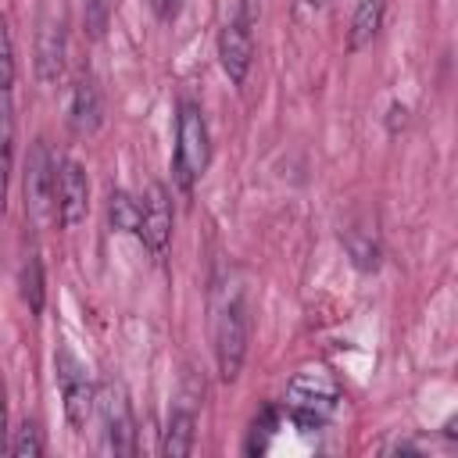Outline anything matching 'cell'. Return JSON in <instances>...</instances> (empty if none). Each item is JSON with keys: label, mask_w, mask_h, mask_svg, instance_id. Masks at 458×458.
<instances>
[{"label": "cell", "mask_w": 458, "mask_h": 458, "mask_svg": "<svg viewBox=\"0 0 458 458\" xmlns=\"http://www.w3.org/2000/svg\"><path fill=\"white\" fill-rule=\"evenodd\" d=\"M211 340H215V365L225 383H233L247 361V340H250V308L247 293L236 279L218 283L211 301Z\"/></svg>", "instance_id": "cell-1"}, {"label": "cell", "mask_w": 458, "mask_h": 458, "mask_svg": "<svg viewBox=\"0 0 458 458\" xmlns=\"http://www.w3.org/2000/svg\"><path fill=\"white\" fill-rule=\"evenodd\" d=\"M340 408V383L329 369H301L286 386V415L301 433L322 429Z\"/></svg>", "instance_id": "cell-2"}, {"label": "cell", "mask_w": 458, "mask_h": 458, "mask_svg": "<svg viewBox=\"0 0 458 458\" xmlns=\"http://www.w3.org/2000/svg\"><path fill=\"white\" fill-rule=\"evenodd\" d=\"M208 165H211V132H208L204 111L193 100H182L175 114V154H172L175 186L190 197L193 186L204 179Z\"/></svg>", "instance_id": "cell-3"}, {"label": "cell", "mask_w": 458, "mask_h": 458, "mask_svg": "<svg viewBox=\"0 0 458 458\" xmlns=\"http://www.w3.org/2000/svg\"><path fill=\"white\" fill-rule=\"evenodd\" d=\"M25 215L36 225L57 222V157L50 154V143L39 136L29 147V161H25Z\"/></svg>", "instance_id": "cell-4"}, {"label": "cell", "mask_w": 458, "mask_h": 458, "mask_svg": "<svg viewBox=\"0 0 458 458\" xmlns=\"http://www.w3.org/2000/svg\"><path fill=\"white\" fill-rule=\"evenodd\" d=\"M93 415L100 419V451L104 454H132L136 451V422H132V408H129L122 383L107 379L97 386Z\"/></svg>", "instance_id": "cell-5"}, {"label": "cell", "mask_w": 458, "mask_h": 458, "mask_svg": "<svg viewBox=\"0 0 458 458\" xmlns=\"http://www.w3.org/2000/svg\"><path fill=\"white\" fill-rule=\"evenodd\" d=\"M54 369H57V386H61V401H64V419L72 422V429H86L97 411V386H93L86 365L68 347H61L54 354Z\"/></svg>", "instance_id": "cell-6"}, {"label": "cell", "mask_w": 458, "mask_h": 458, "mask_svg": "<svg viewBox=\"0 0 458 458\" xmlns=\"http://www.w3.org/2000/svg\"><path fill=\"white\" fill-rule=\"evenodd\" d=\"M136 236L143 240V247L154 258H161L168 250V240H172V200H168V190L161 182H150L147 193L140 197Z\"/></svg>", "instance_id": "cell-7"}, {"label": "cell", "mask_w": 458, "mask_h": 458, "mask_svg": "<svg viewBox=\"0 0 458 458\" xmlns=\"http://www.w3.org/2000/svg\"><path fill=\"white\" fill-rule=\"evenodd\" d=\"M89 211V179L75 157L57 161V222L75 229Z\"/></svg>", "instance_id": "cell-8"}, {"label": "cell", "mask_w": 458, "mask_h": 458, "mask_svg": "<svg viewBox=\"0 0 458 458\" xmlns=\"http://www.w3.org/2000/svg\"><path fill=\"white\" fill-rule=\"evenodd\" d=\"M218 64L225 72V79L233 86H243L250 64H254V36H250V25L233 18L222 25L218 32Z\"/></svg>", "instance_id": "cell-9"}, {"label": "cell", "mask_w": 458, "mask_h": 458, "mask_svg": "<svg viewBox=\"0 0 458 458\" xmlns=\"http://www.w3.org/2000/svg\"><path fill=\"white\" fill-rule=\"evenodd\" d=\"M104 122V93L93 72H79L68 97V125L75 136H93Z\"/></svg>", "instance_id": "cell-10"}, {"label": "cell", "mask_w": 458, "mask_h": 458, "mask_svg": "<svg viewBox=\"0 0 458 458\" xmlns=\"http://www.w3.org/2000/svg\"><path fill=\"white\" fill-rule=\"evenodd\" d=\"M64 50H68V39H64V21L61 14H43L39 18V29H36V75L43 86L57 82L61 72H64Z\"/></svg>", "instance_id": "cell-11"}, {"label": "cell", "mask_w": 458, "mask_h": 458, "mask_svg": "<svg viewBox=\"0 0 458 458\" xmlns=\"http://www.w3.org/2000/svg\"><path fill=\"white\" fill-rule=\"evenodd\" d=\"M197 394L182 390L179 401L172 404L168 426H165V440H161V454L165 458H186L193 454V440H197Z\"/></svg>", "instance_id": "cell-12"}, {"label": "cell", "mask_w": 458, "mask_h": 458, "mask_svg": "<svg viewBox=\"0 0 458 458\" xmlns=\"http://www.w3.org/2000/svg\"><path fill=\"white\" fill-rule=\"evenodd\" d=\"M11 172H14V100L11 89H0V215L7 208Z\"/></svg>", "instance_id": "cell-13"}, {"label": "cell", "mask_w": 458, "mask_h": 458, "mask_svg": "<svg viewBox=\"0 0 458 458\" xmlns=\"http://www.w3.org/2000/svg\"><path fill=\"white\" fill-rule=\"evenodd\" d=\"M383 11H386V0H358L351 32H347V50H361L376 39V32L383 29Z\"/></svg>", "instance_id": "cell-14"}, {"label": "cell", "mask_w": 458, "mask_h": 458, "mask_svg": "<svg viewBox=\"0 0 458 458\" xmlns=\"http://www.w3.org/2000/svg\"><path fill=\"white\" fill-rule=\"evenodd\" d=\"M344 247H347L351 261H354L361 272H376V268H379V240H376V233H369V229H361V225H351V229L344 233Z\"/></svg>", "instance_id": "cell-15"}, {"label": "cell", "mask_w": 458, "mask_h": 458, "mask_svg": "<svg viewBox=\"0 0 458 458\" xmlns=\"http://www.w3.org/2000/svg\"><path fill=\"white\" fill-rule=\"evenodd\" d=\"M18 286H21L25 308H29L32 315H39V311H43V301H47V286H43V261H39L36 254L25 258L21 276H18Z\"/></svg>", "instance_id": "cell-16"}, {"label": "cell", "mask_w": 458, "mask_h": 458, "mask_svg": "<svg viewBox=\"0 0 458 458\" xmlns=\"http://www.w3.org/2000/svg\"><path fill=\"white\" fill-rule=\"evenodd\" d=\"M107 218H111V229H118V233H136V222H140V200H136L129 190H111Z\"/></svg>", "instance_id": "cell-17"}, {"label": "cell", "mask_w": 458, "mask_h": 458, "mask_svg": "<svg viewBox=\"0 0 458 458\" xmlns=\"http://www.w3.org/2000/svg\"><path fill=\"white\" fill-rule=\"evenodd\" d=\"M276 429H279V411H276L272 404H265V408L254 415V422H250L247 454H265L268 444H272V437H276Z\"/></svg>", "instance_id": "cell-18"}, {"label": "cell", "mask_w": 458, "mask_h": 458, "mask_svg": "<svg viewBox=\"0 0 458 458\" xmlns=\"http://www.w3.org/2000/svg\"><path fill=\"white\" fill-rule=\"evenodd\" d=\"M7 451L18 454V458H39L43 454V433L36 422H21V429L14 433V440H7Z\"/></svg>", "instance_id": "cell-19"}, {"label": "cell", "mask_w": 458, "mask_h": 458, "mask_svg": "<svg viewBox=\"0 0 458 458\" xmlns=\"http://www.w3.org/2000/svg\"><path fill=\"white\" fill-rule=\"evenodd\" d=\"M14 39H11V25H7V14L0 11V89H11L14 86Z\"/></svg>", "instance_id": "cell-20"}, {"label": "cell", "mask_w": 458, "mask_h": 458, "mask_svg": "<svg viewBox=\"0 0 458 458\" xmlns=\"http://www.w3.org/2000/svg\"><path fill=\"white\" fill-rule=\"evenodd\" d=\"M114 7H118V0H86V32L93 39H100L107 32V25L114 18Z\"/></svg>", "instance_id": "cell-21"}, {"label": "cell", "mask_w": 458, "mask_h": 458, "mask_svg": "<svg viewBox=\"0 0 458 458\" xmlns=\"http://www.w3.org/2000/svg\"><path fill=\"white\" fill-rule=\"evenodd\" d=\"M150 7H154V14H157L161 21H172V18L182 11V0H150Z\"/></svg>", "instance_id": "cell-22"}, {"label": "cell", "mask_w": 458, "mask_h": 458, "mask_svg": "<svg viewBox=\"0 0 458 458\" xmlns=\"http://www.w3.org/2000/svg\"><path fill=\"white\" fill-rule=\"evenodd\" d=\"M7 451V386L0 376V454Z\"/></svg>", "instance_id": "cell-23"}, {"label": "cell", "mask_w": 458, "mask_h": 458, "mask_svg": "<svg viewBox=\"0 0 458 458\" xmlns=\"http://www.w3.org/2000/svg\"><path fill=\"white\" fill-rule=\"evenodd\" d=\"M304 4H308V7H322L326 0H304Z\"/></svg>", "instance_id": "cell-24"}]
</instances>
